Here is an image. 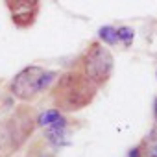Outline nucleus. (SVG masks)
Listing matches in <instances>:
<instances>
[{"mask_svg":"<svg viewBox=\"0 0 157 157\" xmlns=\"http://www.w3.org/2000/svg\"><path fill=\"white\" fill-rule=\"evenodd\" d=\"M98 94V87L80 70H67L50 87V98L61 113H76L89 107Z\"/></svg>","mask_w":157,"mask_h":157,"instance_id":"1","label":"nucleus"},{"mask_svg":"<svg viewBox=\"0 0 157 157\" xmlns=\"http://www.w3.org/2000/svg\"><path fill=\"white\" fill-rule=\"evenodd\" d=\"M37 115L33 107L21 105L11 115L0 118V157H13L33 135Z\"/></svg>","mask_w":157,"mask_h":157,"instance_id":"2","label":"nucleus"},{"mask_svg":"<svg viewBox=\"0 0 157 157\" xmlns=\"http://www.w3.org/2000/svg\"><path fill=\"white\" fill-rule=\"evenodd\" d=\"M57 76L59 72L56 70H46L37 65H28L13 76V80L10 82V93L21 102H32L41 93H44L54 85Z\"/></svg>","mask_w":157,"mask_h":157,"instance_id":"3","label":"nucleus"},{"mask_svg":"<svg viewBox=\"0 0 157 157\" xmlns=\"http://www.w3.org/2000/svg\"><path fill=\"white\" fill-rule=\"evenodd\" d=\"M80 68L89 80L96 85V87H104L113 76L115 70V57L111 54V50L107 46H104V43L100 41H93L82 54Z\"/></svg>","mask_w":157,"mask_h":157,"instance_id":"4","label":"nucleus"},{"mask_svg":"<svg viewBox=\"0 0 157 157\" xmlns=\"http://www.w3.org/2000/svg\"><path fill=\"white\" fill-rule=\"evenodd\" d=\"M11 22L19 30L32 28L41 13V0H4Z\"/></svg>","mask_w":157,"mask_h":157,"instance_id":"5","label":"nucleus"},{"mask_svg":"<svg viewBox=\"0 0 157 157\" xmlns=\"http://www.w3.org/2000/svg\"><path fill=\"white\" fill-rule=\"evenodd\" d=\"M61 117H63V113H61L59 109H56V107H54V109H48V111L37 115V126H39V128H48L50 124L57 122Z\"/></svg>","mask_w":157,"mask_h":157,"instance_id":"6","label":"nucleus"},{"mask_svg":"<svg viewBox=\"0 0 157 157\" xmlns=\"http://www.w3.org/2000/svg\"><path fill=\"white\" fill-rule=\"evenodd\" d=\"M98 35H100V39H102V43H105V44H117L118 43V35H117V28H113V26H102L100 28V32H98Z\"/></svg>","mask_w":157,"mask_h":157,"instance_id":"7","label":"nucleus"},{"mask_svg":"<svg viewBox=\"0 0 157 157\" xmlns=\"http://www.w3.org/2000/svg\"><path fill=\"white\" fill-rule=\"evenodd\" d=\"M117 35H118V41H120L124 46H131L133 37H135V32H133L129 26H122V28H117Z\"/></svg>","mask_w":157,"mask_h":157,"instance_id":"8","label":"nucleus"},{"mask_svg":"<svg viewBox=\"0 0 157 157\" xmlns=\"http://www.w3.org/2000/svg\"><path fill=\"white\" fill-rule=\"evenodd\" d=\"M142 153H144V157H157V140H153L146 148H142Z\"/></svg>","mask_w":157,"mask_h":157,"instance_id":"9","label":"nucleus"},{"mask_svg":"<svg viewBox=\"0 0 157 157\" xmlns=\"http://www.w3.org/2000/svg\"><path fill=\"white\" fill-rule=\"evenodd\" d=\"M128 157H144V153H142V146H135V148H131L129 153H128Z\"/></svg>","mask_w":157,"mask_h":157,"instance_id":"10","label":"nucleus"},{"mask_svg":"<svg viewBox=\"0 0 157 157\" xmlns=\"http://www.w3.org/2000/svg\"><path fill=\"white\" fill-rule=\"evenodd\" d=\"M153 118L157 120V98H155V102H153Z\"/></svg>","mask_w":157,"mask_h":157,"instance_id":"11","label":"nucleus"}]
</instances>
